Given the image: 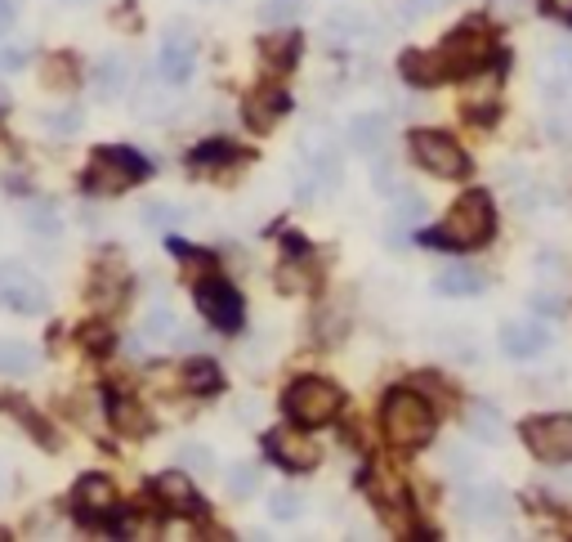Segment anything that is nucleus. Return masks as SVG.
Segmentation results:
<instances>
[{
    "mask_svg": "<svg viewBox=\"0 0 572 542\" xmlns=\"http://www.w3.org/2000/svg\"><path fill=\"white\" fill-rule=\"evenodd\" d=\"M27 225H31V229H41V234H54V229H59V225H54V215H50L46 206H31V211H27Z\"/></svg>",
    "mask_w": 572,
    "mask_h": 542,
    "instance_id": "nucleus-37",
    "label": "nucleus"
},
{
    "mask_svg": "<svg viewBox=\"0 0 572 542\" xmlns=\"http://www.w3.org/2000/svg\"><path fill=\"white\" fill-rule=\"evenodd\" d=\"M264 449L274 453L278 466H287V471H314V466L322 462V449L304 436V426H278L264 436Z\"/></svg>",
    "mask_w": 572,
    "mask_h": 542,
    "instance_id": "nucleus-9",
    "label": "nucleus"
},
{
    "mask_svg": "<svg viewBox=\"0 0 572 542\" xmlns=\"http://www.w3.org/2000/svg\"><path fill=\"white\" fill-rule=\"evenodd\" d=\"M411 157L438 179H466L470 175L466 149L443 130H411Z\"/></svg>",
    "mask_w": 572,
    "mask_h": 542,
    "instance_id": "nucleus-6",
    "label": "nucleus"
},
{
    "mask_svg": "<svg viewBox=\"0 0 572 542\" xmlns=\"http://www.w3.org/2000/svg\"><path fill=\"white\" fill-rule=\"evenodd\" d=\"M46 122L54 126V135H76V126H81V113H76V108H67V113H54Z\"/></svg>",
    "mask_w": 572,
    "mask_h": 542,
    "instance_id": "nucleus-33",
    "label": "nucleus"
},
{
    "mask_svg": "<svg viewBox=\"0 0 572 542\" xmlns=\"http://www.w3.org/2000/svg\"><path fill=\"white\" fill-rule=\"evenodd\" d=\"M179 462L188 466V471H211V466H215L211 453H206L202 444H183V449H179Z\"/></svg>",
    "mask_w": 572,
    "mask_h": 542,
    "instance_id": "nucleus-30",
    "label": "nucleus"
},
{
    "mask_svg": "<svg viewBox=\"0 0 572 542\" xmlns=\"http://www.w3.org/2000/svg\"><path fill=\"white\" fill-rule=\"evenodd\" d=\"M461 512L466 516H483V520H497V516H506V497H501L497 484H479V489L461 493Z\"/></svg>",
    "mask_w": 572,
    "mask_h": 542,
    "instance_id": "nucleus-21",
    "label": "nucleus"
},
{
    "mask_svg": "<svg viewBox=\"0 0 572 542\" xmlns=\"http://www.w3.org/2000/svg\"><path fill=\"white\" fill-rule=\"evenodd\" d=\"M112 507H117V489H112L107 476H81V480H76V489H72V512H76V520L94 525Z\"/></svg>",
    "mask_w": 572,
    "mask_h": 542,
    "instance_id": "nucleus-12",
    "label": "nucleus"
},
{
    "mask_svg": "<svg viewBox=\"0 0 572 542\" xmlns=\"http://www.w3.org/2000/svg\"><path fill=\"white\" fill-rule=\"evenodd\" d=\"M519 436L532 457L542 462H572V413H546V417H527L519 426Z\"/></svg>",
    "mask_w": 572,
    "mask_h": 542,
    "instance_id": "nucleus-7",
    "label": "nucleus"
},
{
    "mask_svg": "<svg viewBox=\"0 0 572 542\" xmlns=\"http://www.w3.org/2000/svg\"><path fill=\"white\" fill-rule=\"evenodd\" d=\"M380 421H385V436L394 449H425L434 440V408L421 400L416 390H394L385 408H380Z\"/></svg>",
    "mask_w": 572,
    "mask_h": 542,
    "instance_id": "nucleus-2",
    "label": "nucleus"
},
{
    "mask_svg": "<svg viewBox=\"0 0 572 542\" xmlns=\"http://www.w3.org/2000/svg\"><path fill=\"white\" fill-rule=\"evenodd\" d=\"M198 310L215 323L219 332H238V328H242V297H238L224 278H206V282L198 287Z\"/></svg>",
    "mask_w": 572,
    "mask_h": 542,
    "instance_id": "nucleus-10",
    "label": "nucleus"
},
{
    "mask_svg": "<svg viewBox=\"0 0 572 542\" xmlns=\"http://www.w3.org/2000/svg\"><path fill=\"white\" fill-rule=\"evenodd\" d=\"M542 10L555 18V23H563V27H572V0H542Z\"/></svg>",
    "mask_w": 572,
    "mask_h": 542,
    "instance_id": "nucleus-35",
    "label": "nucleus"
},
{
    "mask_svg": "<svg viewBox=\"0 0 572 542\" xmlns=\"http://www.w3.org/2000/svg\"><path fill=\"white\" fill-rule=\"evenodd\" d=\"M367 497L376 502V507L380 512H398L403 507V489H398V480H385V471H380V466H376V471H367Z\"/></svg>",
    "mask_w": 572,
    "mask_h": 542,
    "instance_id": "nucleus-24",
    "label": "nucleus"
},
{
    "mask_svg": "<svg viewBox=\"0 0 572 542\" xmlns=\"http://www.w3.org/2000/svg\"><path fill=\"white\" fill-rule=\"evenodd\" d=\"M398 72H403V81H407V86H421V90L447 81L443 54H425V50H407V54L398 59Z\"/></svg>",
    "mask_w": 572,
    "mask_h": 542,
    "instance_id": "nucleus-17",
    "label": "nucleus"
},
{
    "mask_svg": "<svg viewBox=\"0 0 572 542\" xmlns=\"http://www.w3.org/2000/svg\"><path fill=\"white\" fill-rule=\"evenodd\" d=\"M287 113H291V94H287V90H278V86H264V90L246 94V103H242L246 126H251V130H259V135H269V130H274Z\"/></svg>",
    "mask_w": 572,
    "mask_h": 542,
    "instance_id": "nucleus-13",
    "label": "nucleus"
},
{
    "mask_svg": "<svg viewBox=\"0 0 572 542\" xmlns=\"http://www.w3.org/2000/svg\"><path fill=\"white\" fill-rule=\"evenodd\" d=\"M492 229H497V211H492V198L483 189L466 193L461 202H456L447 211V220L438 229H425L421 242L425 247H483L492 238Z\"/></svg>",
    "mask_w": 572,
    "mask_h": 542,
    "instance_id": "nucleus-1",
    "label": "nucleus"
},
{
    "mask_svg": "<svg viewBox=\"0 0 572 542\" xmlns=\"http://www.w3.org/2000/svg\"><path fill=\"white\" fill-rule=\"evenodd\" d=\"M152 175V166H148V157H139L135 149H99L94 153V162H90V171H86V189L90 193H122V189H130L135 179H148Z\"/></svg>",
    "mask_w": 572,
    "mask_h": 542,
    "instance_id": "nucleus-5",
    "label": "nucleus"
},
{
    "mask_svg": "<svg viewBox=\"0 0 572 542\" xmlns=\"http://www.w3.org/2000/svg\"><path fill=\"white\" fill-rule=\"evenodd\" d=\"M300 14H304V0H264L259 5V18L269 27H278V31H287Z\"/></svg>",
    "mask_w": 572,
    "mask_h": 542,
    "instance_id": "nucleus-27",
    "label": "nucleus"
},
{
    "mask_svg": "<svg viewBox=\"0 0 572 542\" xmlns=\"http://www.w3.org/2000/svg\"><path fill=\"white\" fill-rule=\"evenodd\" d=\"M555 99V113H550V135H559L563 143H572V99L559 90V94H550Z\"/></svg>",
    "mask_w": 572,
    "mask_h": 542,
    "instance_id": "nucleus-29",
    "label": "nucleus"
},
{
    "mask_svg": "<svg viewBox=\"0 0 572 542\" xmlns=\"http://www.w3.org/2000/svg\"><path fill=\"white\" fill-rule=\"evenodd\" d=\"M443 67H447V77H474V72H483L492 59H497V46H492V31L470 18L466 27H456L447 41H443Z\"/></svg>",
    "mask_w": 572,
    "mask_h": 542,
    "instance_id": "nucleus-4",
    "label": "nucleus"
},
{
    "mask_svg": "<svg viewBox=\"0 0 572 542\" xmlns=\"http://www.w3.org/2000/svg\"><path fill=\"white\" fill-rule=\"evenodd\" d=\"M0 310L10 314H41L50 310L46 282L18 261H0Z\"/></svg>",
    "mask_w": 572,
    "mask_h": 542,
    "instance_id": "nucleus-8",
    "label": "nucleus"
},
{
    "mask_svg": "<svg viewBox=\"0 0 572 542\" xmlns=\"http://www.w3.org/2000/svg\"><path fill=\"white\" fill-rule=\"evenodd\" d=\"M466 426H470V436H479L483 444H497L506 436V421L497 417V408H492V404H470L466 408Z\"/></svg>",
    "mask_w": 572,
    "mask_h": 542,
    "instance_id": "nucleus-23",
    "label": "nucleus"
},
{
    "mask_svg": "<svg viewBox=\"0 0 572 542\" xmlns=\"http://www.w3.org/2000/svg\"><path fill=\"white\" fill-rule=\"evenodd\" d=\"M90 86H94L99 99L126 94V86H130V59H126V54H103V59L94 63V72H90Z\"/></svg>",
    "mask_w": 572,
    "mask_h": 542,
    "instance_id": "nucleus-16",
    "label": "nucleus"
},
{
    "mask_svg": "<svg viewBox=\"0 0 572 542\" xmlns=\"http://www.w3.org/2000/svg\"><path fill=\"white\" fill-rule=\"evenodd\" d=\"M385 126H390V122L380 117V113H363V117L349 122V143H354L358 153H376L380 143H385V135H390Z\"/></svg>",
    "mask_w": 572,
    "mask_h": 542,
    "instance_id": "nucleus-22",
    "label": "nucleus"
},
{
    "mask_svg": "<svg viewBox=\"0 0 572 542\" xmlns=\"http://www.w3.org/2000/svg\"><path fill=\"white\" fill-rule=\"evenodd\" d=\"M434 292L438 297H479L483 292V274L474 265H447L434 278Z\"/></svg>",
    "mask_w": 572,
    "mask_h": 542,
    "instance_id": "nucleus-19",
    "label": "nucleus"
},
{
    "mask_svg": "<svg viewBox=\"0 0 572 542\" xmlns=\"http://www.w3.org/2000/svg\"><path fill=\"white\" fill-rule=\"evenodd\" d=\"M264 54H269V63L274 67H291L295 63V54H300V36L291 31V36H269V41L259 46Z\"/></svg>",
    "mask_w": 572,
    "mask_h": 542,
    "instance_id": "nucleus-28",
    "label": "nucleus"
},
{
    "mask_svg": "<svg viewBox=\"0 0 572 542\" xmlns=\"http://www.w3.org/2000/svg\"><path fill=\"white\" fill-rule=\"evenodd\" d=\"M81 341H86V345H90L94 354L112 350V332H107V328H86V332H81Z\"/></svg>",
    "mask_w": 572,
    "mask_h": 542,
    "instance_id": "nucleus-36",
    "label": "nucleus"
},
{
    "mask_svg": "<svg viewBox=\"0 0 572 542\" xmlns=\"http://www.w3.org/2000/svg\"><path fill=\"white\" fill-rule=\"evenodd\" d=\"M152 497H157L166 512H183V516H198L202 512L198 489L188 484V476H179V471H166V476L152 480Z\"/></svg>",
    "mask_w": 572,
    "mask_h": 542,
    "instance_id": "nucleus-14",
    "label": "nucleus"
},
{
    "mask_svg": "<svg viewBox=\"0 0 572 542\" xmlns=\"http://www.w3.org/2000/svg\"><path fill=\"white\" fill-rule=\"evenodd\" d=\"M107 413H112V426H117L122 436H135V440L152 436V417H148L143 404H135V400H112Z\"/></svg>",
    "mask_w": 572,
    "mask_h": 542,
    "instance_id": "nucleus-20",
    "label": "nucleus"
},
{
    "mask_svg": "<svg viewBox=\"0 0 572 542\" xmlns=\"http://www.w3.org/2000/svg\"><path fill=\"white\" fill-rule=\"evenodd\" d=\"M193 63H198V36L188 27H170L166 41H162V59H157L162 81H170V86L188 81L193 77Z\"/></svg>",
    "mask_w": 572,
    "mask_h": 542,
    "instance_id": "nucleus-11",
    "label": "nucleus"
},
{
    "mask_svg": "<svg viewBox=\"0 0 572 542\" xmlns=\"http://www.w3.org/2000/svg\"><path fill=\"white\" fill-rule=\"evenodd\" d=\"M67 63H72L67 54H54V63H50V72H46L50 86H63V81H67Z\"/></svg>",
    "mask_w": 572,
    "mask_h": 542,
    "instance_id": "nucleus-38",
    "label": "nucleus"
},
{
    "mask_svg": "<svg viewBox=\"0 0 572 542\" xmlns=\"http://www.w3.org/2000/svg\"><path fill=\"white\" fill-rule=\"evenodd\" d=\"M31 364H36V350L31 345H23V341H0V373L23 377Z\"/></svg>",
    "mask_w": 572,
    "mask_h": 542,
    "instance_id": "nucleus-26",
    "label": "nucleus"
},
{
    "mask_svg": "<svg viewBox=\"0 0 572 542\" xmlns=\"http://www.w3.org/2000/svg\"><path fill=\"white\" fill-rule=\"evenodd\" d=\"M255 484H259V471H255V466H238V471L228 476V489H233L238 497H246Z\"/></svg>",
    "mask_w": 572,
    "mask_h": 542,
    "instance_id": "nucleus-31",
    "label": "nucleus"
},
{
    "mask_svg": "<svg viewBox=\"0 0 572 542\" xmlns=\"http://www.w3.org/2000/svg\"><path fill=\"white\" fill-rule=\"evenodd\" d=\"M546 345H550V332L542 328V323H532V318H519V323H506V328H501V350L510 358H537Z\"/></svg>",
    "mask_w": 572,
    "mask_h": 542,
    "instance_id": "nucleus-15",
    "label": "nucleus"
},
{
    "mask_svg": "<svg viewBox=\"0 0 572 542\" xmlns=\"http://www.w3.org/2000/svg\"><path fill=\"white\" fill-rule=\"evenodd\" d=\"M269 507H274V516H278V520H287V516H300L304 502H300L295 493H278V497L269 502Z\"/></svg>",
    "mask_w": 572,
    "mask_h": 542,
    "instance_id": "nucleus-34",
    "label": "nucleus"
},
{
    "mask_svg": "<svg viewBox=\"0 0 572 542\" xmlns=\"http://www.w3.org/2000/svg\"><path fill=\"white\" fill-rule=\"evenodd\" d=\"M282 408L304 430H309V426H327V421H335L340 408H345V390H340L335 381H327V377H300L287 390Z\"/></svg>",
    "mask_w": 572,
    "mask_h": 542,
    "instance_id": "nucleus-3",
    "label": "nucleus"
},
{
    "mask_svg": "<svg viewBox=\"0 0 572 542\" xmlns=\"http://www.w3.org/2000/svg\"><path fill=\"white\" fill-rule=\"evenodd\" d=\"M287 247H291V256H295V261H287V265H282L278 287H282V292H304V287L314 282V274H309V269H314V251L304 247L295 234H291V242H287Z\"/></svg>",
    "mask_w": 572,
    "mask_h": 542,
    "instance_id": "nucleus-18",
    "label": "nucleus"
},
{
    "mask_svg": "<svg viewBox=\"0 0 572 542\" xmlns=\"http://www.w3.org/2000/svg\"><path fill=\"white\" fill-rule=\"evenodd\" d=\"M23 59H27L23 50H0V67H5V72H18V67H23Z\"/></svg>",
    "mask_w": 572,
    "mask_h": 542,
    "instance_id": "nucleus-40",
    "label": "nucleus"
},
{
    "mask_svg": "<svg viewBox=\"0 0 572 542\" xmlns=\"http://www.w3.org/2000/svg\"><path fill=\"white\" fill-rule=\"evenodd\" d=\"M14 18H18V10H14V0H0V36H5V31L14 27Z\"/></svg>",
    "mask_w": 572,
    "mask_h": 542,
    "instance_id": "nucleus-39",
    "label": "nucleus"
},
{
    "mask_svg": "<svg viewBox=\"0 0 572 542\" xmlns=\"http://www.w3.org/2000/svg\"><path fill=\"white\" fill-rule=\"evenodd\" d=\"M183 386L198 390V394H215L224 386V373L211 364V358H188V364H183Z\"/></svg>",
    "mask_w": 572,
    "mask_h": 542,
    "instance_id": "nucleus-25",
    "label": "nucleus"
},
{
    "mask_svg": "<svg viewBox=\"0 0 572 542\" xmlns=\"http://www.w3.org/2000/svg\"><path fill=\"white\" fill-rule=\"evenodd\" d=\"M224 157H238L228 143H206V149L193 153V166H206V162H224Z\"/></svg>",
    "mask_w": 572,
    "mask_h": 542,
    "instance_id": "nucleus-32",
    "label": "nucleus"
}]
</instances>
